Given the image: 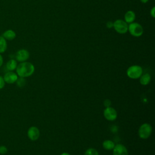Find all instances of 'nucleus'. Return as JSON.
<instances>
[{"instance_id":"obj_16","label":"nucleus","mask_w":155,"mask_h":155,"mask_svg":"<svg viewBox=\"0 0 155 155\" xmlns=\"http://www.w3.org/2000/svg\"><path fill=\"white\" fill-rule=\"evenodd\" d=\"M7 49V41L1 35L0 36V54L4 53Z\"/></svg>"},{"instance_id":"obj_13","label":"nucleus","mask_w":155,"mask_h":155,"mask_svg":"<svg viewBox=\"0 0 155 155\" xmlns=\"http://www.w3.org/2000/svg\"><path fill=\"white\" fill-rule=\"evenodd\" d=\"M18 62L16 59H10L8 60L5 65V67L8 71H14L18 65Z\"/></svg>"},{"instance_id":"obj_3","label":"nucleus","mask_w":155,"mask_h":155,"mask_svg":"<svg viewBox=\"0 0 155 155\" xmlns=\"http://www.w3.org/2000/svg\"><path fill=\"white\" fill-rule=\"evenodd\" d=\"M128 31L134 37H140L143 33V28L142 25L138 22H133L128 24Z\"/></svg>"},{"instance_id":"obj_21","label":"nucleus","mask_w":155,"mask_h":155,"mask_svg":"<svg viewBox=\"0 0 155 155\" xmlns=\"http://www.w3.org/2000/svg\"><path fill=\"white\" fill-rule=\"evenodd\" d=\"M111 102L110 99H105L104 101V105L105 106V108L111 107Z\"/></svg>"},{"instance_id":"obj_26","label":"nucleus","mask_w":155,"mask_h":155,"mask_svg":"<svg viewBox=\"0 0 155 155\" xmlns=\"http://www.w3.org/2000/svg\"><path fill=\"white\" fill-rule=\"evenodd\" d=\"M60 155H70V154H69L68 153H67V152H64V153H61Z\"/></svg>"},{"instance_id":"obj_12","label":"nucleus","mask_w":155,"mask_h":155,"mask_svg":"<svg viewBox=\"0 0 155 155\" xmlns=\"http://www.w3.org/2000/svg\"><path fill=\"white\" fill-rule=\"evenodd\" d=\"M136 19V13L133 10H128L124 15V21L128 24L134 22Z\"/></svg>"},{"instance_id":"obj_15","label":"nucleus","mask_w":155,"mask_h":155,"mask_svg":"<svg viewBox=\"0 0 155 155\" xmlns=\"http://www.w3.org/2000/svg\"><path fill=\"white\" fill-rule=\"evenodd\" d=\"M115 145L116 144L114 143V142L113 140H109V139L105 140L102 142V147H103V148L104 150H107V151L113 150V149L114 148Z\"/></svg>"},{"instance_id":"obj_19","label":"nucleus","mask_w":155,"mask_h":155,"mask_svg":"<svg viewBox=\"0 0 155 155\" xmlns=\"http://www.w3.org/2000/svg\"><path fill=\"white\" fill-rule=\"evenodd\" d=\"M8 152V149L6 146L5 145H1L0 146V154L4 155L7 154Z\"/></svg>"},{"instance_id":"obj_22","label":"nucleus","mask_w":155,"mask_h":155,"mask_svg":"<svg viewBox=\"0 0 155 155\" xmlns=\"http://www.w3.org/2000/svg\"><path fill=\"white\" fill-rule=\"evenodd\" d=\"M150 16L154 18H155V7H153L151 10H150Z\"/></svg>"},{"instance_id":"obj_2","label":"nucleus","mask_w":155,"mask_h":155,"mask_svg":"<svg viewBox=\"0 0 155 155\" xmlns=\"http://www.w3.org/2000/svg\"><path fill=\"white\" fill-rule=\"evenodd\" d=\"M126 73L129 78L137 79L143 74V69L139 65H133L127 68Z\"/></svg>"},{"instance_id":"obj_17","label":"nucleus","mask_w":155,"mask_h":155,"mask_svg":"<svg viewBox=\"0 0 155 155\" xmlns=\"http://www.w3.org/2000/svg\"><path fill=\"white\" fill-rule=\"evenodd\" d=\"M84 155H99L97 150L94 148H89L84 153Z\"/></svg>"},{"instance_id":"obj_23","label":"nucleus","mask_w":155,"mask_h":155,"mask_svg":"<svg viewBox=\"0 0 155 155\" xmlns=\"http://www.w3.org/2000/svg\"><path fill=\"white\" fill-rule=\"evenodd\" d=\"M106 27L108 28H111L113 27V22L111 21H108L106 24Z\"/></svg>"},{"instance_id":"obj_25","label":"nucleus","mask_w":155,"mask_h":155,"mask_svg":"<svg viewBox=\"0 0 155 155\" xmlns=\"http://www.w3.org/2000/svg\"><path fill=\"white\" fill-rule=\"evenodd\" d=\"M140 1L143 4H146L149 1V0H140Z\"/></svg>"},{"instance_id":"obj_14","label":"nucleus","mask_w":155,"mask_h":155,"mask_svg":"<svg viewBox=\"0 0 155 155\" xmlns=\"http://www.w3.org/2000/svg\"><path fill=\"white\" fill-rule=\"evenodd\" d=\"M139 79L141 85H147L151 81V76L149 73H146L142 74Z\"/></svg>"},{"instance_id":"obj_7","label":"nucleus","mask_w":155,"mask_h":155,"mask_svg":"<svg viewBox=\"0 0 155 155\" xmlns=\"http://www.w3.org/2000/svg\"><path fill=\"white\" fill-rule=\"evenodd\" d=\"M30 58V53L29 51L24 48H21L18 50L15 55V58L17 62H22L27 61Z\"/></svg>"},{"instance_id":"obj_4","label":"nucleus","mask_w":155,"mask_h":155,"mask_svg":"<svg viewBox=\"0 0 155 155\" xmlns=\"http://www.w3.org/2000/svg\"><path fill=\"white\" fill-rule=\"evenodd\" d=\"M153 131L152 126L148 123L142 124L139 128L138 135L142 139H147L151 136Z\"/></svg>"},{"instance_id":"obj_8","label":"nucleus","mask_w":155,"mask_h":155,"mask_svg":"<svg viewBox=\"0 0 155 155\" xmlns=\"http://www.w3.org/2000/svg\"><path fill=\"white\" fill-rule=\"evenodd\" d=\"M27 134L28 138L30 140L32 141H35L39 138L40 131L37 127L31 126L28 129Z\"/></svg>"},{"instance_id":"obj_10","label":"nucleus","mask_w":155,"mask_h":155,"mask_svg":"<svg viewBox=\"0 0 155 155\" xmlns=\"http://www.w3.org/2000/svg\"><path fill=\"white\" fill-rule=\"evenodd\" d=\"M113 155H128V151L125 145L117 143L113 149Z\"/></svg>"},{"instance_id":"obj_18","label":"nucleus","mask_w":155,"mask_h":155,"mask_svg":"<svg viewBox=\"0 0 155 155\" xmlns=\"http://www.w3.org/2000/svg\"><path fill=\"white\" fill-rule=\"evenodd\" d=\"M15 83L16 84V85L18 87H23L26 84V81H25V78L19 77Z\"/></svg>"},{"instance_id":"obj_6","label":"nucleus","mask_w":155,"mask_h":155,"mask_svg":"<svg viewBox=\"0 0 155 155\" xmlns=\"http://www.w3.org/2000/svg\"><path fill=\"white\" fill-rule=\"evenodd\" d=\"M104 116L108 121H114L117 119V113L116 110L111 107H106L104 110Z\"/></svg>"},{"instance_id":"obj_9","label":"nucleus","mask_w":155,"mask_h":155,"mask_svg":"<svg viewBox=\"0 0 155 155\" xmlns=\"http://www.w3.org/2000/svg\"><path fill=\"white\" fill-rule=\"evenodd\" d=\"M19 76H18L16 72L11 71H7L3 76V78L4 79L5 84H15Z\"/></svg>"},{"instance_id":"obj_11","label":"nucleus","mask_w":155,"mask_h":155,"mask_svg":"<svg viewBox=\"0 0 155 155\" xmlns=\"http://www.w3.org/2000/svg\"><path fill=\"white\" fill-rule=\"evenodd\" d=\"M6 41H12L16 37V32L12 29L6 30L1 35Z\"/></svg>"},{"instance_id":"obj_24","label":"nucleus","mask_w":155,"mask_h":155,"mask_svg":"<svg viewBox=\"0 0 155 155\" xmlns=\"http://www.w3.org/2000/svg\"><path fill=\"white\" fill-rule=\"evenodd\" d=\"M3 63H4V59L2 54H0V68L2 66Z\"/></svg>"},{"instance_id":"obj_20","label":"nucleus","mask_w":155,"mask_h":155,"mask_svg":"<svg viewBox=\"0 0 155 155\" xmlns=\"http://www.w3.org/2000/svg\"><path fill=\"white\" fill-rule=\"evenodd\" d=\"M5 85V82L4 81V79L3 78V76L0 75V90H2L4 88Z\"/></svg>"},{"instance_id":"obj_1","label":"nucleus","mask_w":155,"mask_h":155,"mask_svg":"<svg viewBox=\"0 0 155 155\" xmlns=\"http://www.w3.org/2000/svg\"><path fill=\"white\" fill-rule=\"evenodd\" d=\"M16 73L19 77L26 78L31 76L35 72L34 65L28 61L19 62L16 68Z\"/></svg>"},{"instance_id":"obj_5","label":"nucleus","mask_w":155,"mask_h":155,"mask_svg":"<svg viewBox=\"0 0 155 155\" xmlns=\"http://www.w3.org/2000/svg\"><path fill=\"white\" fill-rule=\"evenodd\" d=\"M128 24L123 19H118L113 22L114 30L119 34H125L128 31Z\"/></svg>"}]
</instances>
